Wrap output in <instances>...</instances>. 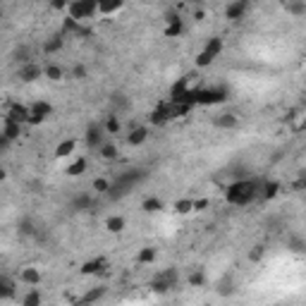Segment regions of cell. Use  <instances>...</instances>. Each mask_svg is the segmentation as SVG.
Here are the masks:
<instances>
[{"label":"cell","mask_w":306,"mask_h":306,"mask_svg":"<svg viewBox=\"0 0 306 306\" xmlns=\"http://www.w3.org/2000/svg\"><path fill=\"white\" fill-rule=\"evenodd\" d=\"M146 180V173L144 170H127V173H120L113 182H110V189H108V196L110 199H122L132 191L139 182Z\"/></svg>","instance_id":"cell-1"},{"label":"cell","mask_w":306,"mask_h":306,"mask_svg":"<svg viewBox=\"0 0 306 306\" xmlns=\"http://www.w3.org/2000/svg\"><path fill=\"white\" fill-rule=\"evenodd\" d=\"M256 196H258V182H253V180H237L225 191V199L235 206H246Z\"/></svg>","instance_id":"cell-2"},{"label":"cell","mask_w":306,"mask_h":306,"mask_svg":"<svg viewBox=\"0 0 306 306\" xmlns=\"http://www.w3.org/2000/svg\"><path fill=\"white\" fill-rule=\"evenodd\" d=\"M227 101V91L225 89H194L191 93V103L194 106H218V103H225Z\"/></svg>","instance_id":"cell-3"},{"label":"cell","mask_w":306,"mask_h":306,"mask_svg":"<svg viewBox=\"0 0 306 306\" xmlns=\"http://www.w3.org/2000/svg\"><path fill=\"white\" fill-rule=\"evenodd\" d=\"M220 53H223V39L213 36V39L206 43V48L199 53V58H196V67H208L211 62H215V58Z\"/></svg>","instance_id":"cell-4"},{"label":"cell","mask_w":306,"mask_h":306,"mask_svg":"<svg viewBox=\"0 0 306 306\" xmlns=\"http://www.w3.org/2000/svg\"><path fill=\"white\" fill-rule=\"evenodd\" d=\"M98 10V0H72L69 2V14H72V19H89L93 17Z\"/></svg>","instance_id":"cell-5"},{"label":"cell","mask_w":306,"mask_h":306,"mask_svg":"<svg viewBox=\"0 0 306 306\" xmlns=\"http://www.w3.org/2000/svg\"><path fill=\"white\" fill-rule=\"evenodd\" d=\"M175 282H177V270H163L160 275H156V278L151 280V290L158 294H165L168 290H173Z\"/></svg>","instance_id":"cell-6"},{"label":"cell","mask_w":306,"mask_h":306,"mask_svg":"<svg viewBox=\"0 0 306 306\" xmlns=\"http://www.w3.org/2000/svg\"><path fill=\"white\" fill-rule=\"evenodd\" d=\"M51 113H53V106H51V103H46V101L34 103V106L29 108V124H39V122H43Z\"/></svg>","instance_id":"cell-7"},{"label":"cell","mask_w":306,"mask_h":306,"mask_svg":"<svg viewBox=\"0 0 306 306\" xmlns=\"http://www.w3.org/2000/svg\"><path fill=\"white\" fill-rule=\"evenodd\" d=\"M39 77H43V67L36 65V62H24V65L19 67V79L24 81V84H31V81H36Z\"/></svg>","instance_id":"cell-8"},{"label":"cell","mask_w":306,"mask_h":306,"mask_svg":"<svg viewBox=\"0 0 306 306\" xmlns=\"http://www.w3.org/2000/svg\"><path fill=\"white\" fill-rule=\"evenodd\" d=\"M103 139H106V129L98 127V124H89V129H86V146L89 148H101Z\"/></svg>","instance_id":"cell-9"},{"label":"cell","mask_w":306,"mask_h":306,"mask_svg":"<svg viewBox=\"0 0 306 306\" xmlns=\"http://www.w3.org/2000/svg\"><path fill=\"white\" fill-rule=\"evenodd\" d=\"M246 10H249V0H235V2H230L227 5V10H225V14H227V19H242L244 14H246Z\"/></svg>","instance_id":"cell-10"},{"label":"cell","mask_w":306,"mask_h":306,"mask_svg":"<svg viewBox=\"0 0 306 306\" xmlns=\"http://www.w3.org/2000/svg\"><path fill=\"white\" fill-rule=\"evenodd\" d=\"M106 268H108L106 258H91V261H86L81 266V273L84 275H98V273H106Z\"/></svg>","instance_id":"cell-11"},{"label":"cell","mask_w":306,"mask_h":306,"mask_svg":"<svg viewBox=\"0 0 306 306\" xmlns=\"http://www.w3.org/2000/svg\"><path fill=\"white\" fill-rule=\"evenodd\" d=\"M146 139H148V127H141V124H139V127H132V132L127 134V144H129V146H141Z\"/></svg>","instance_id":"cell-12"},{"label":"cell","mask_w":306,"mask_h":306,"mask_svg":"<svg viewBox=\"0 0 306 306\" xmlns=\"http://www.w3.org/2000/svg\"><path fill=\"white\" fill-rule=\"evenodd\" d=\"M19 280H22L24 285H29V287H39V282H41L39 268H24V270L19 273Z\"/></svg>","instance_id":"cell-13"},{"label":"cell","mask_w":306,"mask_h":306,"mask_svg":"<svg viewBox=\"0 0 306 306\" xmlns=\"http://www.w3.org/2000/svg\"><path fill=\"white\" fill-rule=\"evenodd\" d=\"M182 19H180V17H177V14H170V17H168V29H165V36H168V39H177V36H180V34H182Z\"/></svg>","instance_id":"cell-14"},{"label":"cell","mask_w":306,"mask_h":306,"mask_svg":"<svg viewBox=\"0 0 306 306\" xmlns=\"http://www.w3.org/2000/svg\"><path fill=\"white\" fill-rule=\"evenodd\" d=\"M77 151V139H65V141H60L58 146H55V156L58 158H67V156H72Z\"/></svg>","instance_id":"cell-15"},{"label":"cell","mask_w":306,"mask_h":306,"mask_svg":"<svg viewBox=\"0 0 306 306\" xmlns=\"http://www.w3.org/2000/svg\"><path fill=\"white\" fill-rule=\"evenodd\" d=\"M7 120H14V122H19V124L29 122V108L27 106H12L10 113H7Z\"/></svg>","instance_id":"cell-16"},{"label":"cell","mask_w":306,"mask_h":306,"mask_svg":"<svg viewBox=\"0 0 306 306\" xmlns=\"http://www.w3.org/2000/svg\"><path fill=\"white\" fill-rule=\"evenodd\" d=\"M2 134H5L10 141H14V139H19V134H22V124L5 118V129H2Z\"/></svg>","instance_id":"cell-17"},{"label":"cell","mask_w":306,"mask_h":306,"mask_svg":"<svg viewBox=\"0 0 306 306\" xmlns=\"http://www.w3.org/2000/svg\"><path fill=\"white\" fill-rule=\"evenodd\" d=\"M14 297V280L0 275V299H12Z\"/></svg>","instance_id":"cell-18"},{"label":"cell","mask_w":306,"mask_h":306,"mask_svg":"<svg viewBox=\"0 0 306 306\" xmlns=\"http://www.w3.org/2000/svg\"><path fill=\"white\" fill-rule=\"evenodd\" d=\"M122 5H124V0H98V12L113 14L115 10H120Z\"/></svg>","instance_id":"cell-19"},{"label":"cell","mask_w":306,"mask_h":306,"mask_svg":"<svg viewBox=\"0 0 306 306\" xmlns=\"http://www.w3.org/2000/svg\"><path fill=\"white\" fill-rule=\"evenodd\" d=\"M148 120H151V124H156V127H163V124H168V115H165V106H163V103H160L158 108H156V110H153V113H151V115H148Z\"/></svg>","instance_id":"cell-20"},{"label":"cell","mask_w":306,"mask_h":306,"mask_svg":"<svg viewBox=\"0 0 306 306\" xmlns=\"http://www.w3.org/2000/svg\"><path fill=\"white\" fill-rule=\"evenodd\" d=\"M215 127H220V129H232V127H237V115H235V113H225V115L215 118Z\"/></svg>","instance_id":"cell-21"},{"label":"cell","mask_w":306,"mask_h":306,"mask_svg":"<svg viewBox=\"0 0 306 306\" xmlns=\"http://www.w3.org/2000/svg\"><path fill=\"white\" fill-rule=\"evenodd\" d=\"M278 191H280V184L278 182H266L263 186H258V196H263V199H275L278 196Z\"/></svg>","instance_id":"cell-22"},{"label":"cell","mask_w":306,"mask_h":306,"mask_svg":"<svg viewBox=\"0 0 306 306\" xmlns=\"http://www.w3.org/2000/svg\"><path fill=\"white\" fill-rule=\"evenodd\" d=\"M72 206H74V211H91L93 208V199L89 194H79L77 199L72 201Z\"/></svg>","instance_id":"cell-23"},{"label":"cell","mask_w":306,"mask_h":306,"mask_svg":"<svg viewBox=\"0 0 306 306\" xmlns=\"http://www.w3.org/2000/svg\"><path fill=\"white\" fill-rule=\"evenodd\" d=\"M86 165H89V163H86V158H77L72 165H69V168H67V175H69V177H79V175L86 173Z\"/></svg>","instance_id":"cell-24"},{"label":"cell","mask_w":306,"mask_h":306,"mask_svg":"<svg viewBox=\"0 0 306 306\" xmlns=\"http://www.w3.org/2000/svg\"><path fill=\"white\" fill-rule=\"evenodd\" d=\"M156 256H158V253H156L153 246H144V249L139 251V256H136V261H139L141 266H146V263H153V261H156Z\"/></svg>","instance_id":"cell-25"},{"label":"cell","mask_w":306,"mask_h":306,"mask_svg":"<svg viewBox=\"0 0 306 306\" xmlns=\"http://www.w3.org/2000/svg\"><path fill=\"white\" fill-rule=\"evenodd\" d=\"M103 294H106V287H96V290H89V292H86L79 299V304H91V302H98V299H103Z\"/></svg>","instance_id":"cell-26"},{"label":"cell","mask_w":306,"mask_h":306,"mask_svg":"<svg viewBox=\"0 0 306 306\" xmlns=\"http://www.w3.org/2000/svg\"><path fill=\"white\" fill-rule=\"evenodd\" d=\"M106 230H108V232H113V235L122 232V230H124V218H120V215H113V218H108Z\"/></svg>","instance_id":"cell-27"},{"label":"cell","mask_w":306,"mask_h":306,"mask_svg":"<svg viewBox=\"0 0 306 306\" xmlns=\"http://www.w3.org/2000/svg\"><path fill=\"white\" fill-rule=\"evenodd\" d=\"M62 43H65V41H62V34H58V36H53L51 41H46L43 51H46L48 55H53V53H58V51L62 48Z\"/></svg>","instance_id":"cell-28"},{"label":"cell","mask_w":306,"mask_h":306,"mask_svg":"<svg viewBox=\"0 0 306 306\" xmlns=\"http://www.w3.org/2000/svg\"><path fill=\"white\" fill-rule=\"evenodd\" d=\"M141 208H144V213H158V211H163V203H160V199L148 196V199H144Z\"/></svg>","instance_id":"cell-29"},{"label":"cell","mask_w":306,"mask_h":306,"mask_svg":"<svg viewBox=\"0 0 306 306\" xmlns=\"http://www.w3.org/2000/svg\"><path fill=\"white\" fill-rule=\"evenodd\" d=\"M175 211L180 215H186V213H194V199H180L175 203Z\"/></svg>","instance_id":"cell-30"},{"label":"cell","mask_w":306,"mask_h":306,"mask_svg":"<svg viewBox=\"0 0 306 306\" xmlns=\"http://www.w3.org/2000/svg\"><path fill=\"white\" fill-rule=\"evenodd\" d=\"M98 151H101V156H103L106 160H115V158H118V153H120L115 144H106V141L101 144V148H98Z\"/></svg>","instance_id":"cell-31"},{"label":"cell","mask_w":306,"mask_h":306,"mask_svg":"<svg viewBox=\"0 0 306 306\" xmlns=\"http://www.w3.org/2000/svg\"><path fill=\"white\" fill-rule=\"evenodd\" d=\"M110 103L115 108V113H118V110H124V108L129 106V101H127L124 93H113V96H110Z\"/></svg>","instance_id":"cell-32"},{"label":"cell","mask_w":306,"mask_h":306,"mask_svg":"<svg viewBox=\"0 0 306 306\" xmlns=\"http://www.w3.org/2000/svg\"><path fill=\"white\" fill-rule=\"evenodd\" d=\"M106 134H120V129H122V124H120V120H118V115H110L106 120Z\"/></svg>","instance_id":"cell-33"},{"label":"cell","mask_w":306,"mask_h":306,"mask_svg":"<svg viewBox=\"0 0 306 306\" xmlns=\"http://www.w3.org/2000/svg\"><path fill=\"white\" fill-rule=\"evenodd\" d=\"M43 299H41V294H39V290H31L29 294H24L22 297V304L24 306H39Z\"/></svg>","instance_id":"cell-34"},{"label":"cell","mask_w":306,"mask_h":306,"mask_svg":"<svg viewBox=\"0 0 306 306\" xmlns=\"http://www.w3.org/2000/svg\"><path fill=\"white\" fill-rule=\"evenodd\" d=\"M43 74H46L48 79H53V81L62 79V69H60L58 65H48V67H43Z\"/></svg>","instance_id":"cell-35"},{"label":"cell","mask_w":306,"mask_h":306,"mask_svg":"<svg viewBox=\"0 0 306 306\" xmlns=\"http://www.w3.org/2000/svg\"><path fill=\"white\" fill-rule=\"evenodd\" d=\"M189 285H191V287H203V285H206V275H203L201 270H194V273L189 275Z\"/></svg>","instance_id":"cell-36"},{"label":"cell","mask_w":306,"mask_h":306,"mask_svg":"<svg viewBox=\"0 0 306 306\" xmlns=\"http://www.w3.org/2000/svg\"><path fill=\"white\" fill-rule=\"evenodd\" d=\"M108 189H110V182H108V180H103V177L93 180V191H96V194H108Z\"/></svg>","instance_id":"cell-37"},{"label":"cell","mask_w":306,"mask_h":306,"mask_svg":"<svg viewBox=\"0 0 306 306\" xmlns=\"http://www.w3.org/2000/svg\"><path fill=\"white\" fill-rule=\"evenodd\" d=\"M19 232L22 235H34V223L31 220H22L19 223Z\"/></svg>","instance_id":"cell-38"},{"label":"cell","mask_w":306,"mask_h":306,"mask_svg":"<svg viewBox=\"0 0 306 306\" xmlns=\"http://www.w3.org/2000/svg\"><path fill=\"white\" fill-rule=\"evenodd\" d=\"M72 74H74L77 79H86V67H84V65H74Z\"/></svg>","instance_id":"cell-39"},{"label":"cell","mask_w":306,"mask_h":306,"mask_svg":"<svg viewBox=\"0 0 306 306\" xmlns=\"http://www.w3.org/2000/svg\"><path fill=\"white\" fill-rule=\"evenodd\" d=\"M263 256V246H253V251L249 253V261H258Z\"/></svg>","instance_id":"cell-40"},{"label":"cell","mask_w":306,"mask_h":306,"mask_svg":"<svg viewBox=\"0 0 306 306\" xmlns=\"http://www.w3.org/2000/svg\"><path fill=\"white\" fill-rule=\"evenodd\" d=\"M203 208H208V201H206V199L194 201V213H199V211H203Z\"/></svg>","instance_id":"cell-41"},{"label":"cell","mask_w":306,"mask_h":306,"mask_svg":"<svg viewBox=\"0 0 306 306\" xmlns=\"http://www.w3.org/2000/svg\"><path fill=\"white\" fill-rule=\"evenodd\" d=\"M290 246H292V251H297V253L304 251V242H302V240H292V244H290Z\"/></svg>","instance_id":"cell-42"},{"label":"cell","mask_w":306,"mask_h":306,"mask_svg":"<svg viewBox=\"0 0 306 306\" xmlns=\"http://www.w3.org/2000/svg\"><path fill=\"white\" fill-rule=\"evenodd\" d=\"M290 10L294 14H304V2H294V5H290Z\"/></svg>","instance_id":"cell-43"},{"label":"cell","mask_w":306,"mask_h":306,"mask_svg":"<svg viewBox=\"0 0 306 306\" xmlns=\"http://www.w3.org/2000/svg\"><path fill=\"white\" fill-rule=\"evenodd\" d=\"M10 144H12V141H10V139H7V136H5V134L0 132V151H5V148L10 146Z\"/></svg>","instance_id":"cell-44"},{"label":"cell","mask_w":306,"mask_h":306,"mask_svg":"<svg viewBox=\"0 0 306 306\" xmlns=\"http://www.w3.org/2000/svg\"><path fill=\"white\" fill-rule=\"evenodd\" d=\"M51 5H53L55 10H62V7H65V5H67V0H53Z\"/></svg>","instance_id":"cell-45"},{"label":"cell","mask_w":306,"mask_h":306,"mask_svg":"<svg viewBox=\"0 0 306 306\" xmlns=\"http://www.w3.org/2000/svg\"><path fill=\"white\" fill-rule=\"evenodd\" d=\"M0 180H5V170L2 168H0Z\"/></svg>","instance_id":"cell-46"}]
</instances>
